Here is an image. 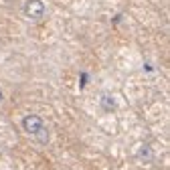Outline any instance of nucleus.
Here are the masks:
<instances>
[{
    "label": "nucleus",
    "instance_id": "nucleus-1",
    "mask_svg": "<svg viewBox=\"0 0 170 170\" xmlns=\"http://www.w3.org/2000/svg\"><path fill=\"white\" fill-rule=\"evenodd\" d=\"M47 12V8H45V2L43 0H27L24 2V6H22V14L30 18V21H39L43 18Z\"/></svg>",
    "mask_w": 170,
    "mask_h": 170
},
{
    "label": "nucleus",
    "instance_id": "nucleus-2",
    "mask_svg": "<svg viewBox=\"0 0 170 170\" xmlns=\"http://www.w3.org/2000/svg\"><path fill=\"white\" fill-rule=\"evenodd\" d=\"M22 130H24V134H28V136H37V132L45 126V122H43V117L41 116H37V114H28V116L22 117V122H21Z\"/></svg>",
    "mask_w": 170,
    "mask_h": 170
},
{
    "label": "nucleus",
    "instance_id": "nucleus-3",
    "mask_svg": "<svg viewBox=\"0 0 170 170\" xmlns=\"http://www.w3.org/2000/svg\"><path fill=\"white\" fill-rule=\"evenodd\" d=\"M99 105H101L105 111H114V109H116V99L109 95V93H103V95H101V101H99Z\"/></svg>",
    "mask_w": 170,
    "mask_h": 170
},
{
    "label": "nucleus",
    "instance_id": "nucleus-4",
    "mask_svg": "<svg viewBox=\"0 0 170 170\" xmlns=\"http://www.w3.org/2000/svg\"><path fill=\"white\" fill-rule=\"evenodd\" d=\"M49 138H51V134H49V128H47V126H43V128L37 132L34 140H37L39 144H43V146H47V144H49Z\"/></svg>",
    "mask_w": 170,
    "mask_h": 170
},
{
    "label": "nucleus",
    "instance_id": "nucleus-5",
    "mask_svg": "<svg viewBox=\"0 0 170 170\" xmlns=\"http://www.w3.org/2000/svg\"><path fill=\"white\" fill-rule=\"evenodd\" d=\"M2 97H4V95H2V89H0V101H2Z\"/></svg>",
    "mask_w": 170,
    "mask_h": 170
}]
</instances>
